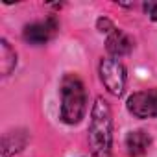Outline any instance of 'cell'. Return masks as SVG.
I'll list each match as a JSON object with an SVG mask.
<instances>
[{
    "mask_svg": "<svg viewBox=\"0 0 157 157\" xmlns=\"http://www.w3.org/2000/svg\"><path fill=\"white\" fill-rule=\"evenodd\" d=\"M89 146L94 157H111L113 146V117L107 102L100 96L93 107L89 124Z\"/></svg>",
    "mask_w": 157,
    "mask_h": 157,
    "instance_id": "cell-1",
    "label": "cell"
},
{
    "mask_svg": "<svg viewBox=\"0 0 157 157\" xmlns=\"http://www.w3.org/2000/svg\"><path fill=\"white\" fill-rule=\"evenodd\" d=\"M87 109V96L83 82L76 74H65L61 80V120L65 124H78Z\"/></svg>",
    "mask_w": 157,
    "mask_h": 157,
    "instance_id": "cell-2",
    "label": "cell"
},
{
    "mask_svg": "<svg viewBox=\"0 0 157 157\" xmlns=\"http://www.w3.org/2000/svg\"><path fill=\"white\" fill-rule=\"evenodd\" d=\"M100 78L113 96H120L126 89V68L115 57H105L100 63Z\"/></svg>",
    "mask_w": 157,
    "mask_h": 157,
    "instance_id": "cell-3",
    "label": "cell"
},
{
    "mask_svg": "<svg viewBox=\"0 0 157 157\" xmlns=\"http://www.w3.org/2000/svg\"><path fill=\"white\" fill-rule=\"evenodd\" d=\"M128 111L137 118L157 117V89H146L133 93L128 98Z\"/></svg>",
    "mask_w": 157,
    "mask_h": 157,
    "instance_id": "cell-4",
    "label": "cell"
},
{
    "mask_svg": "<svg viewBox=\"0 0 157 157\" xmlns=\"http://www.w3.org/2000/svg\"><path fill=\"white\" fill-rule=\"evenodd\" d=\"M57 32V22L54 17H48L44 21L32 22L24 28V39L30 44H44L48 43Z\"/></svg>",
    "mask_w": 157,
    "mask_h": 157,
    "instance_id": "cell-5",
    "label": "cell"
},
{
    "mask_svg": "<svg viewBox=\"0 0 157 157\" xmlns=\"http://www.w3.org/2000/svg\"><path fill=\"white\" fill-rule=\"evenodd\" d=\"M105 48L107 52L113 56V57H120V56H126L131 52L133 48V41L122 32V30H113L107 37V43H105Z\"/></svg>",
    "mask_w": 157,
    "mask_h": 157,
    "instance_id": "cell-6",
    "label": "cell"
},
{
    "mask_svg": "<svg viewBox=\"0 0 157 157\" xmlns=\"http://www.w3.org/2000/svg\"><path fill=\"white\" fill-rule=\"evenodd\" d=\"M150 142H151L150 135L142 129H137V131H131L126 137V150L131 157H140V155L146 153Z\"/></svg>",
    "mask_w": 157,
    "mask_h": 157,
    "instance_id": "cell-7",
    "label": "cell"
},
{
    "mask_svg": "<svg viewBox=\"0 0 157 157\" xmlns=\"http://www.w3.org/2000/svg\"><path fill=\"white\" fill-rule=\"evenodd\" d=\"M17 65V54L15 50L10 46L8 41H0V70L4 76L11 74V70Z\"/></svg>",
    "mask_w": 157,
    "mask_h": 157,
    "instance_id": "cell-8",
    "label": "cell"
},
{
    "mask_svg": "<svg viewBox=\"0 0 157 157\" xmlns=\"http://www.w3.org/2000/svg\"><path fill=\"white\" fill-rule=\"evenodd\" d=\"M142 8H144V11H146V15L151 19V21H157V2H144L142 4Z\"/></svg>",
    "mask_w": 157,
    "mask_h": 157,
    "instance_id": "cell-9",
    "label": "cell"
},
{
    "mask_svg": "<svg viewBox=\"0 0 157 157\" xmlns=\"http://www.w3.org/2000/svg\"><path fill=\"white\" fill-rule=\"evenodd\" d=\"M96 26H98V30H100V32H107V33H111L113 30H117V28L113 26V22H111L109 19H105V17H102V19H98V22H96Z\"/></svg>",
    "mask_w": 157,
    "mask_h": 157,
    "instance_id": "cell-10",
    "label": "cell"
}]
</instances>
